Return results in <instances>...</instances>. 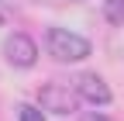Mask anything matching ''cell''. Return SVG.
<instances>
[{
    "instance_id": "5",
    "label": "cell",
    "mask_w": 124,
    "mask_h": 121,
    "mask_svg": "<svg viewBox=\"0 0 124 121\" xmlns=\"http://www.w3.org/2000/svg\"><path fill=\"white\" fill-rule=\"evenodd\" d=\"M103 17L110 24H124V0H103Z\"/></svg>"
},
{
    "instance_id": "1",
    "label": "cell",
    "mask_w": 124,
    "mask_h": 121,
    "mask_svg": "<svg viewBox=\"0 0 124 121\" xmlns=\"http://www.w3.org/2000/svg\"><path fill=\"white\" fill-rule=\"evenodd\" d=\"M45 52L55 62H83L90 55V42L69 28H45Z\"/></svg>"
},
{
    "instance_id": "6",
    "label": "cell",
    "mask_w": 124,
    "mask_h": 121,
    "mask_svg": "<svg viewBox=\"0 0 124 121\" xmlns=\"http://www.w3.org/2000/svg\"><path fill=\"white\" fill-rule=\"evenodd\" d=\"M14 114L24 118V121H41V118H45V111H41V107H31V104H17Z\"/></svg>"
},
{
    "instance_id": "3",
    "label": "cell",
    "mask_w": 124,
    "mask_h": 121,
    "mask_svg": "<svg viewBox=\"0 0 124 121\" xmlns=\"http://www.w3.org/2000/svg\"><path fill=\"white\" fill-rule=\"evenodd\" d=\"M4 59L10 66H17V69H31L35 59H38V45L31 42L24 31H14V35L4 38Z\"/></svg>"
},
{
    "instance_id": "4",
    "label": "cell",
    "mask_w": 124,
    "mask_h": 121,
    "mask_svg": "<svg viewBox=\"0 0 124 121\" xmlns=\"http://www.w3.org/2000/svg\"><path fill=\"white\" fill-rule=\"evenodd\" d=\"M69 86L76 90V97L86 100V104H110V100H114L110 86H107V83L97 76V73H76Z\"/></svg>"
},
{
    "instance_id": "2",
    "label": "cell",
    "mask_w": 124,
    "mask_h": 121,
    "mask_svg": "<svg viewBox=\"0 0 124 121\" xmlns=\"http://www.w3.org/2000/svg\"><path fill=\"white\" fill-rule=\"evenodd\" d=\"M38 100H41V111H48V114H76V107H79L76 90L72 86H59V83L41 86Z\"/></svg>"
},
{
    "instance_id": "7",
    "label": "cell",
    "mask_w": 124,
    "mask_h": 121,
    "mask_svg": "<svg viewBox=\"0 0 124 121\" xmlns=\"http://www.w3.org/2000/svg\"><path fill=\"white\" fill-rule=\"evenodd\" d=\"M0 24H4V10H0Z\"/></svg>"
}]
</instances>
